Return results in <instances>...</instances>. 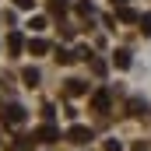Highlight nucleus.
<instances>
[{
  "label": "nucleus",
  "instance_id": "16",
  "mask_svg": "<svg viewBox=\"0 0 151 151\" xmlns=\"http://www.w3.org/2000/svg\"><path fill=\"white\" fill-rule=\"evenodd\" d=\"M53 116H56V109H53V106H42V119H46V123H53Z\"/></svg>",
  "mask_w": 151,
  "mask_h": 151
},
{
  "label": "nucleus",
  "instance_id": "19",
  "mask_svg": "<svg viewBox=\"0 0 151 151\" xmlns=\"http://www.w3.org/2000/svg\"><path fill=\"white\" fill-rule=\"evenodd\" d=\"M106 151H123V144H116V141H106Z\"/></svg>",
  "mask_w": 151,
  "mask_h": 151
},
{
  "label": "nucleus",
  "instance_id": "15",
  "mask_svg": "<svg viewBox=\"0 0 151 151\" xmlns=\"http://www.w3.org/2000/svg\"><path fill=\"white\" fill-rule=\"evenodd\" d=\"M137 25H141V32H144V35H151V14H141V21H137Z\"/></svg>",
  "mask_w": 151,
  "mask_h": 151
},
{
  "label": "nucleus",
  "instance_id": "14",
  "mask_svg": "<svg viewBox=\"0 0 151 151\" xmlns=\"http://www.w3.org/2000/svg\"><path fill=\"white\" fill-rule=\"evenodd\" d=\"M91 74H95V77L106 74V60H99V56H95V60H91Z\"/></svg>",
  "mask_w": 151,
  "mask_h": 151
},
{
  "label": "nucleus",
  "instance_id": "7",
  "mask_svg": "<svg viewBox=\"0 0 151 151\" xmlns=\"http://www.w3.org/2000/svg\"><path fill=\"white\" fill-rule=\"evenodd\" d=\"M116 18H119V21H130V25H134V21H141V14H137L134 7H116Z\"/></svg>",
  "mask_w": 151,
  "mask_h": 151
},
{
  "label": "nucleus",
  "instance_id": "13",
  "mask_svg": "<svg viewBox=\"0 0 151 151\" xmlns=\"http://www.w3.org/2000/svg\"><path fill=\"white\" fill-rule=\"evenodd\" d=\"M56 60H60V63H74L77 56L70 53V49H63V46H60V49H56Z\"/></svg>",
  "mask_w": 151,
  "mask_h": 151
},
{
  "label": "nucleus",
  "instance_id": "6",
  "mask_svg": "<svg viewBox=\"0 0 151 151\" xmlns=\"http://www.w3.org/2000/svg\"><path fill=\"white\" fill-rule=\"evenodd\" d=\"M84 91H88V81H81V77L67 81V95H84Z\"/></svg>",
  "mask_w": 151,
  "mask_h": 151
},
{
  "label": "nucleus",
  "instance_id": "4",
  "mask_svg": "<svg viewBox=\"0 0 151 151\" xmlns=\"http://www.w3.org/2000/svg\"><path fill=\"white\" fill-rule=\"evenodd\" d=\"M91 109H95V113H109V91H106V88L91 95Z\"/></svg>",
  "mask_w": 151,
  "mask_h": 151
},
{
  "label": "nucleus",
  "instance_id": "8",
  "mask_svg": "<svg viewBox=\"0 0 151 151\" xmlns=\"http://www.w3.org/2000/svg\"><path fill=\"white\" fill-rule=\"evenodd\" d=\"M113 63L119 67V70H127V67H130V53H127V49H116V53H113Z\"/></svg>",
  "mask_w": 151,
  "mask_h": 151
},
{
  "label": "nucleus",
  "instance_id": "1",
  "mask_svg": "<svg viewBox=\"0 0 151 151\" xmlns=\"http://www.w3.org/2000/svg\"><path fill=\"white\" fill-rule=\"evenodd\" d=\"M0 119H4V123H11V127H18V123H25V109H21L18 102H11L7 109H0Z\"/></svg>",
  "mask_w": 151,
  "mask_h": 151
},
{
  "label": "nucleus",
  "instance_id": "2",
  "mask_svg": "<svg viewBox=\"0 0 151 151\" xmlns=\"http://www.w3.org/2000/svg\"><path fill=\"white\" fill-rule=\"evenodd\" d=\"M95 134H91V127H81V123H74L70 130H67V141H74V144H88Z\"/></svg>",
  "mask_w": 151,
  "mask_h": 151
},
{
  "label": "nucleus",
  "instance_id": "17",
  "mask_svg": "<svg viewBox=\"0 0 151 151\" xmlns=\"http://www.w3.org/2000/svg\"><path fill=\"white\" fill-rule=\"evenodd\" d=\"M28 28H35V32H39V28H46V18H32V21H28Z\"/></svg>",
  "mask_w": 151,
  "mask_h": 151
},
{
  "label": "nucleus",
  "instance_id": "12",
  "mask_svg": "<svg viewBox=\"0 0 151 151\" xmlns=\"http://www.w3.org/2000/svg\"><path fill=\"white\" fill-rule=\"evenodd\" d=\"M77 14H81V18H95V7H91L88 0H81V4H77Z\"/></svg>",
  "mask_w": 151,
  "mask_h": 151
},
{
  "label": "nucleus",
  "instance_id": "21",
  "mask_svg": "<svg viewBox=\"0 0 151 151\" xmlns=\"http://www.w3.org/2000/svg\"><path fill=\"white\" fill-rule=\"evenodd\" d=\"M127 4H130V0H113V7H127Z\"/></svg>",
  "mask_w": 151,
  "mask_h": 151
},
{
  "label": "nucleus",
  "instance_id": "18",
  "mask_svg": "<svg viewBox=\"0 0 151 151\" xmlns=\"http://www.w3.org/2000/svg\"><path fill=\"white\" fill-rule=\"evenodd\" d=\"M14 4H18L21 11H32V7H35V0H14Z\"/></svg>",
  "mask_w": 151,
  "mask_h": 151
},
{
  "label": "nucleus",
  "instance_id": "9",
  "mask_svg": "<svg viewBox=\"0 0 151 151\" xmlns=\"http://www.w3.org/2000/svg\"><path fill=\"white\" fill-rule=\"evenodd\" d=\"M28 53H35V56L49 53V42H46V39H32V42H28Z\"/></svg>",
  "mask_w": 151,
  "mask_h": 151
},
{
  "label": "nucleus",
  "instance_id": "3",
  "mask_svg": "<svg viewBox=\"0 0 151 151\" xmlns=\"http://www.w3.org/2000/svg\"><path fill=\"white\" fill-rule=\"evenodd\" d=\"M32 137H35V141H42V144H53V141H60V130H56L53 123H46V127H39Z\"/></svg>",
  "mask_w": 151,
  "mask_h": 151
},
{
  "label": "nucleus",
  "instance_id": "11",
  "mask_svg": "<svg viewBox=\"0 0 151 151\" xmlns=\"http://www.w3.org/2000/svg\"><path fill=\"white\" fill-rule=\"evenodd\" d=\"M130 113H134V116H144V113H148V102H141V99H130Z\"/></svg>",
  "mask_w": 151,
  "mask_h": 151
},
{
  "label": "nucleus",
  "instance_id": "5",
  "mask_svg": "<svg viewBox=\"0 0 151 151\" xmlns=\"http://www.w3.org/2000/svg\"><path fill=\"white\" fill-rule=\"evenodd\" d=\"M21 46H25L21 32H11V35H7V49H11V56H18V53H21Z\"/></svg>",
  "mask_w": 151,
  "mask_h": 151
},
{
  "label": "nucleus",
  "instance_id": "10",
  "mask_svg": "<svg viewBox=\"0 0 151 151\" xmlns=\"http://www.w3.org/2000/svg\"><path fill=\"white\" fill-rule=\"evenodd\" d=\"M21 77H25V84H28V88H35V84H39V70H35V67H25Z\"/></svg>",
  "mask_w": 151,
  "mask_h": 151
},
{
  "label": "nucleus",
  "instance_id": "20",
  "mask_svg": "<svg viewBox=\"0 0 151 151\" xmlns=\"http://www.w3.org/2000/svg\"><path fill=\"white\" fill-rule=\"evenodd\" d=\"M134 151H148V144H144V141H137V144H134Z\"/></svg>",
  "mask_w": 151,
  "mask_h": 151
}]
</instances>
